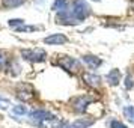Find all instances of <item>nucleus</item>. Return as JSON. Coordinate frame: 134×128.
<instances>
[{
	"mask_svg": "<svg viewBox=\"0 0 134 128\" xmlns=\"http://www.w3.org/2000/svg\"><path fill=\"white\" fill-rule=\"evenodd\" d=\"M8 105H9V99L8 98H3L0 95V109H6Z\"/></svg>",
	"mask_w": 134,
	"mask_h": 128,
	"instance_id": "nucleus-19",
	"label": "nucleus"
},
{
	"mask_svg": "<svg viewBox=\"0 0 134 128\" xmlns=\"http://www.w3.org/2000/svg\"><path fill=\"white\" fill-rule=\"evenodd\" d=\"M92 101H93V99H92L91 97H87V95H81V97H77V98H74L72 99V107H74L75 112L83 113Z\"/></svg>",
	"mask_w": 134,
	"mask_h": 128,
	"instance_id": "nucleus-5",
	"label": "nucleus"
},
{
	"mask_svg": "<svg viewBox=\"0 0 134 128\" xmlns=\"http://www.w3.org/2000/svg\"><path fill=\"white\" fill-rule=\"evenodd\" d=\"M26 0H2V5L5 8H17L21 6Z\"/></svg>",
	"mask_w": 134,
	"mask_h": 128,
	"instance_id": "nucleus-12",
	"label": "nucleus"
},
{
	"mask_svg": "<svg viewBox=\"0 0 134 128\" xmlns=\"http://www.w3.org/2000/svg\"><path fill=\"white\" fill-rule=\"evenodd\" d=\"M57 65L66 69L68 73H79L80 71V62L69 56H60V59L57 60Z\"/></svg>",
	"mask_w": 134,
	"mask_h": 128,
	"instance_id": "nucleus-3",
	"label": "nucleus"
},
{
	"mask_svg": "<svg viewBox=\"0 0 134 128\" xmlns=\"http://www.w3.org/2000/svg\"><path fill=\"white\" fill-rule=\"evenodd\" d=\"M3 62H5V56L0 53V65H3Z\"/></svg>",
	"mask_w": 134,
	"mask_h": 128,
	"instance_id": "nucleus-20",
	"label": "nucleus"
},
{
	"mask_svg": "<svg viewBox=\"0 0 134 128\" xmlns=\"http://www.w3.org/2000/svg\"><path fill=\"white\" fill-rule=\"evenodd\" d=\"M8 24L11 26V27H15V26H20V27H21V26L24 24V20H21V18H14V20H9V21H8Z\"/></svg>",
	"mask_w": 134,
	"mask_h": 128,
	"instance_id": "nucleus-14",
	"label": "nucleus"
},
{
	"mask_svg": "<svg viewBox=\"0 0 134 128\" xmlns=\"http://www.w3.org/2000/svg\"><path fill=\"white\" fill-rule=\"evenodd\" d=\"M21 56H23V59H26V60H29V62H42V60H45L47 53L41 48L23 50L21 51Z\"/></svg>",
	"mask_w": 134,
	"mask_h": 128,
	"instance_id": "nucleus-4",
	"label": "nucleus"
},
{
	"mask_svg": "<svg viewBox=\"0 0 134 128\" xmlns=\"http://www.w3.org/2000/svg\"><path fill=\"white\" fill-rule=\"evenodd\" d=\"M71 14L74 15V18L80 23V21L86 20L91 15V6L87 5L86 0H75L72 5V9H71Z\"/></svg>",
	"mask_w": 134,
	"mask_h": 128,
	"instance_id": "nucleus-1",
	"label": "nucleus"
},
{
	"mask_svg": "<svg viewBox=\"0 0 134 128\" xmlns=\"http://www.w3.org/2000/svg\"><path fill=\"white\" fill-rule=\"evenodd\" d=\"M110 128H128L127 125H124L122 122L119 121H111L110 122Z\"/></svg>",
	"mask_w": 134,
	"mask_h": 128,
	"instance_id": "nucleus-17",
	"label": "nucleus"
},
{
	"mask_svg": "<svg viewBox=\"0 0 134 128\" xmlns=\"http://www.w3.org/2000/svg\"><path fill=\"white\" fill-rule=\"evenodd\" d=\"M56 118L53 113H50V112H47V110H33L30 113V121L35 122L36 125H39V127H42V122H47V121H54Z\"/></svg>",
	"mask_w": 134,
	"mask_h": 128,
	"instance_id": "nucleus-2",
	"label": "nucleus"
},
{
	"mask_svg": "<svg viewBox=\"0 0 134 128\" xmlns=\"http://www.w3.org/2000/svg\"><path fill=\"white\" fill-rule=\"evenodd\" d=\"M133 85H134L133 77H131V74H128V75H127V81H125V87H127V89H131Z\"/></svg>",
	"mask_w": 134,
	"mask_h": 128,
	"instance_id": "nucleus-18",
	"label": "nucleus"
},
{
	"mask_svg": "<svg viewBox=\"0 0 134 128\" xmlns=\"http://www.w3.org/2000/svg\"><path fill=\"white\" fill-rule=\"evenodd\" d=\"M83 62H85L86 65L89 68H92V69H95V68H98L101 63H103V60L99 59V57H97V56H92V54H86L83 56Z\"/></svg>",
	"mask_w": 134,
	"mask_h": 128,
	"instance_id": "nucleus-10",
	"label": "nucleus"
},
{
	"mask_svg": "<svg viewBox=\"0 0 134 128\" xmlns=\"http://www.w3.org/2000/svg\"><path fill=\"white\" fill-rule=\"evenodd\" d=\"M121 71L119 69H111V71H109V74L105 75V79H107V81H109L110 86H118L119 85V81H121Z\"/></svg>",
	"mask_w": 134,
	"mask_h": 128,
	"instance_id": "nucleus-8",
	"label": "nucleus"
},
{
	"mask_svg": "<svg viewBox=\"0 0 134 128\" xmlns=\"http://www.w3.org/2000/svg\"><path fill=\"white\" fill-rule=\"evenodd\" d=\"M51 9L56 11V12H63V11H66L68 9V0H54Z\"/></svg>",
	"mask_w": 134,
	"mask_h": 128,
	"instance_id": "nucleus-11",
	"label": "nucleus"
},
{
	"mask_svg": "<svg viewBox=\"0 0 134 128\" xmlns=\"http://www.w3.org/2000/svg\"><path fill=\"white\" fill-rule=\"evenodd\" d=\"M97 2H98V0H97Z\"/></svg>",
	"mask_w": 134,
	"mask_h": 128,
	"instance_id": "nucleus-21",
	"label": "nucleus"
},
{
	"mask_svg": "<svg viewBox=\"0 0 134 128\" xmlns=\"http://www.w3.org/2000/svg\"><path fill=\"white\" fill-rule=\"evenodd\" d=\"M124 116L127 118L128 121L134 122V107L133 105H127V107H124Z\"/></svg>",
	"mask_w": 134,
	"mask_h": 128,
	"instance_id": "nucleus-13",
	"label": "nucleus"
},
{
	"mask_svg": "<svg viewBox=\"0 0 134 128\" xmlns=\"http://www.w3.org/2000/svg\"><path fill=\"white\" fill-rule=\"evenodd\" d=\"M83 81H85L86 85L92 86V87H98V86H99L101 79H99V75H97V74L85 73V74H83Z\"/></svg>",
	"mask_w": 134,
	"mask_h": 128,
	"instance_id": "nucleus-9",
	"label": "nucleus"
},
{
	"mask_svg": "<svg viewBox=\"0 0 134 128\" xmlns=\"http://www.w3.org/2000/svg\"><path fill=\"white\" fill-rule=\"evenodd\" d=\"M36 29V26H21V27H17V32H32Z\"/></svg>",
	"mask_w": 134,
	"mask_h": 128,
	"instance_id": "nucleus-16",
	"label": "nucleus"
},
{
	"mask_svg": "<svg viewBox=\"0 0 134 128\" xmlns=\"http://www.w3.org/2000/svg\"><path fill=\"white\" fill-rule=\"evenodd\" d=\"M12 112L15 115H26V113H27V110H26L24 105H15L12 109Z\"/></svg>",
	"mask_w": 134,
	"mask_h": 128,
	"instance_id": "nucleus-15",
	"label": "nucleus"
},
{
	"mask_svg": "<svg viewBox=\"0 0 134 128\" xmlns=\"http://www.w3.org/2000/svg\"><path fill=\"white\" fill-rule=\"evenodd\" d=\"M93 122H95L93 119L81 118V119H77V121H74L72 124H65V125H63V127H60V128H87V127H91Z\"/></svg>",
	"mask_w": 134,
	"mask_h": 128,
	"instance_id": "nucleus-7",
	"label": "nucleus"
},
{
	"mask_svg": "<svg viewBox=\"0 0 134 128\" xmlns=\"http://www.w3.org/2000/svg\"><path fill=\"white\" fill-rule=\"evenodd\" d=\"M65 42H68V38L65 35H60V33H54V35L44 38V44H48V45H60Z\"/></svg>",
	"mask_w": 134,
	"mask_h": 128,
	"instance_id": "nucleus-6",
	"label": "nucleus"
}]
</instances>
